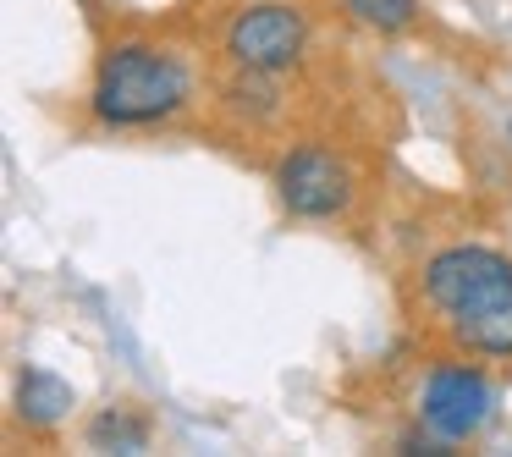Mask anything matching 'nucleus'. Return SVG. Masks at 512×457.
Masks as SVG:
<instances>
[{
  "mask_svg": "<svg viewBox=\"0 0 512 457\" xmlns=\"http://www.w3.org/2000/svg\"><path fill=\"white\" fill-rule=\"evenodd\" d=\"M188 100V67L155 45H116L94 78V116L111 127H144Z\"/></svg>",
  "mask_w": 512,
  "mask_h": 457,
  "instance_id": "f03ea898",
  "label": "nucleus"
},
{
  "mask_svg": "<svg viewBox=\"0 0 512 457\" xmlns=\"http://www.w3.org/2000/svg\"><path fill=\"white\" fill-rule=\"evenodd\" d=\"M347 12L358 17L364 28H380V34H397V28L413 23V12H419V0H342Z\"/></svg>",
  "mask_w": 512,
  "mask_h": 457,
  "instance_id": "6e6552de",
  "label": "nucleus"
},
{
  "mask_svg": "<svg viewBox=\"0 0 512 457\" xmlns=\"http://www.w3.org/2000/svg\"><path fill=\"white\" fill-rule=\"evenodd\" d=\"M490 408H496V391L468 364H441L424 386V424L441 441H468L474 430H485Z\"/></svg>",
  "mask_w": 512,
  "mask_h": 457,
  "instance_id": "20e7f679",
  "label": "nucleus"
},
{
  "mask_svg": "<svg viewBox=\"0 0 512 457\" xmlns=\"http://www.w3.org/2000/svg\"><path fill=\"white\" fill-rule=\"evenodd\" d=\"M298 50H303V17L292 6H281V0L248 6L226 28V56L248 72H281L298 61Z\"/></svg>",
  "mask_w": 512,
  "mask_h": 457,
  "instance_id": "7ed1b4c3",
  "label": "nucleus"
},
{
  "mask_svg": "<svg viewBox=\"0 0 512 457\" xmlns=\"http://www.w3.org/2000/svg\"><path fill=\"white\" fill-rule=\"evenodd\" d=\"M89 446H100V452H144L149 446V430L133 419V413H100V419L89 424Z\"/></svg>",
  "mask_w": 512,
  "mask_h": 457,
  "instance_id": "0eeeda50",
  "label": "nucleus"
},
{
  "mask_svg": "<svg viewBox=\"0 0 512 457\" xmlns=\"http://www.w3.org/2000/svg\"><path fill=\"white\" fill-rule=\"evenodd\" d=\"M424 298L474 353L512 358V259L496 248H446L424 265Z\"/></svg>",
  "mask_w": 512,
  "mask_h": 457,
  "instance_id": "f257e3e1",
  "label": "nucleus"
},
{
  "mask_svg": "<svg viewBox=\"0 0 512 457\" xmlns=\"http://www.w3.org/2000/svg\"><path fill=\"white\" fill-rule=\"evenodd\" d=\"M67 408H72V386H67V380L50 375V369H28L23 386H17V413L45 430V424L67 419Z\"/></svg>",
  "mask_w": 512,
  "mask_h": 457,
  "instance_id": "423d86ee",
  "label": "nucleus"
},
{
  "mask_svg": "<svg viewBox=\"0 0 512 457\" xmlns=\"http://www.w3.org/2000/svg\"><path fill=\"white\" fill-rule=\"evenodd\" d=\"M276 193L292 215H309V221H325L347 204V166L325 149H298V155L281 160L276 171Z\"/></svg>",
  "mask_w": 512,
  "mask_h": 457,
  "instance_id": "39448f33",
  "label": "nucleus"
}]
</instances>
